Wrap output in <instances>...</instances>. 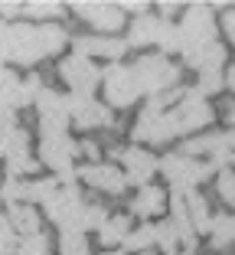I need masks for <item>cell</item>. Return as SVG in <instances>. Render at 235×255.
<instances>
[{"instance_id": "29", "label": "cell", "mask_w": 235, "mask_h": 255, "mask_svg": "<svg viewBox=\"0 0 235 255\" xmlns=\"http://www.w3.org/2000/svg\"><path fill=\"white\" fill-rule=\"evenodd\" d=\"M43 85H46V82L39 79L36 72H33V75H26V79H20V89H16V108H26V105H33Z\"/></svg>"}, {"instance_id": "25", "label": "cell", "mask_w": 235, "mask_h": 255, "mask_svg": "<svg viewBox=\"0 0 235 255\" xmlns=\"http://www.w3.org/2000/svg\"><path fill=\"white\" fill-rule=\"evenodd\" d=\"M157 46H160V56H167V53H183V36H180V26H176V23H170L167 16H163V26H160Z\"/></svg>"}, {"instance_id": "38", "label": "cell", "mask_w": 235, "mask_h": 255, "mask_svg": "<svg viewBox=\"0 0 235 255\" xmlns=\"http://www.w3.org/2000/svg\"><path fill=\"white\" fill-rule=\"evenodd\" d=\"M222 33H226V36L235 43V10H232V7L222 10Z\"/></svg>"}, {"instance_id": "34", "label": "cell", "mask_w": 235, "mask_h": 255, "mask_svg": "<svg viewBox=\"0 0 235 255\" xmlns=\"http://www.w3.org/2000/svg\"><path fill=\"white\" fill-rule=\"evenodd\" d=\"M111 216V213L105 210V206H101V203H88V206H85V219H82V233H98L101 229V223H105V219Z\"/></svg>"}, {"instance_id": "21", "label": "cell", "mask_w": 235, "mask_h": 255, "mask_svg": "<svg viewBox=\"0 0 235 255\" xmlns=\"http://www.w3.org/2000/svg\"><path fill=\"white\" fill-rule=\"evenodd\" d=\"M128 233H131V216L111 213V216L101 223V229H98V242L101 246H121V242L128 239Z\"/></svg>"}, {"instance_id": "13", "label": "cell", "mask_w": 235, "mask_h": 255, "mask_svg": "<svg viewBox=\"0 0 235 255\" xmlns=\"http://www.w3.org/2000/svg\"><path fill=\"white\" fill-rule=\"evenodd\" d=\"M114 157L121 160L124 180L134 183V187H147V183H151V177L157 173V164H160V160L154 157L144 144H131V147H121V150L114 147Z\"/></svg>"}, {"instance_id": "3", "label": "cell", "mask_w": 235, "mask_h": 255, "mask_svg": "<svg viewBox=\"0 0 235 255\" xmlns=\"http://www.w3.org/2000/svg\"><path fill=\"white\" fill-rule=\"evenodd\" d=\"M43 206H46V216L59 226V233H82V219L88 203H85L78 183H59V190Z\"/></svg>"}, {"instance_id": "43", "label": "cell", "mask_w": 235, "mask_h": 255, "mask_svg": "<svg viewBox=\"0 0 235 255\" xmlns=\"http://www.w3.org/2000/svg\"><path fill=\"white\" fill-rule=\"evenodd\" d=\"M226 85L235 92V69H229V72H226Z\"/></svg>"}, {"instance_id": "1", "label": "cell", "mask_w": 235, "mask_h": 255, "mask_svg": "<svg viewBox=\"0 0 235 255\" xmlns=\"http://www.w3.org/2000/svg\"><path fill=\"white\" fill-rule=\"evenodd\" d=\"M69 43V33L62 30L59 23H7V59L10 62H23V66H33V62L46 59V56H56L62 46Z\"/></svg>"}, {"instance_id": "23", "label": "cell", "mask_w": 235, "mask_h": 255, "mask_svg": "<svg viewBox=\"0 0 235 255\" xmlns=\"http://www.w3.org/2000/svg\"><path fill=\"white\" fill-rule=\"evenodd\" d=\"M209 242H213V249H226V246L235 242V216H232V213H219V216H213Z\"/></svg>"}, {"instance_id": "36", "label": "cell", "mask_w": 235, "mask_h": 255, "mask_svg": "<svg viewBox=\"0 0 235 255\" xmlns=\"http://www.w3.org/2000/svg\"><path fill=\"white\" fill-rule=\"evenodd\" d=\"M0 200L7 203H23V180L20 177H7V180L0 183Z\"/></svg>"}, {"instance_id": "9", "label": "cell", "mask_w": 235, "mask_h": 255, "mask_svg": "<svg viewBox=\"0 0 235 255\" xmlns=\"http://www.w3.org/2000/svg\"><path fill=\"white\" fill-rule=\"evenodd\" d=\"M36 118H39V134H66L69 128V98L62 92L43 85L36 95Z\"/></svg>"}, {"instance_id": "5", "label": "cell", "mask_w": 235, "mask_h": 255, "mask_svg": "<svg viewBox=\"0 0 235 255\" xmlns=\"http://www.w3.org/2000/svg\"><path fill=\"white\" fill-rule=\"evenodd\" d=\"M0 157L7 160L10 177H20V180H23V173L39 170L36 157H33V150H30V131L20 128L16 121L7 128H0Z\"/></svg>"}, {"instance_id": "27", "label": "cell", "mask_w": 235, "mask_h": 255, "mask_svg": "<svg viewBox=\"0 0 235 255\" xmlns=\"http://www.w3.org/2000/svg\"><path fill=\"white\" fill-rule=\"evenodd\" d=\"M16 89H20V75L13 69H0V105H10L16 112Z\"/></svg>"}, {"instance_id": "6", "label": "cell", "mask_w": 235, "mask_h": 255, "mask_svg": "<svg viewBox=\"0 0 235 255\" xmlns=\"http://www.w3.org/2000/svg\"><path fill=\"white\" fill-rule=\"evenodd\" d=\"M76 157H78V141L69 134H39V160L59 173V183H76Z\"/></svg>"}, {"instance_id": "17", "label": "cell", "mask_w": 235, "mask_h": 255, "mask_svg": "<svg viewBox=\"0 0 235 255\" xmlns=\"http://www.w3.org/2000/svg\"><path fill=\"white\" fill-rule=\"evenodd\" d=\"M167 203H170L167 190L147 183V187H141L137 196L131 200V213H134L137 219H154V216H160V213H167Z\"/></svg>"}, {"instance_id": "39", "label": "cell", "mask_w": 235, "mask_h": 255, "mask_svg": "<svg viewBox=\"0 0 235 255\" xmlns=\"http://www.w3.org/2000/svg\"><path fill=\"white\" fill-rule=\"evenodd\" d=\"M118 7H121V13H124V10H131V13H137V16L147 13V3H137V0H121Z\"/></svg>"}, {"instance_id": "30", "label": "cell", "mask_w": 235, "mask_h": 255, "mask_svg": "<svg viewBox=\"0 0 235 255\" xmlns=\"http://www.w3.org/2000/svg\"><path fill=\"white\" fill-rule=\"evenodd\" d=\"M59 255H91L85 233H59Z\"/></svg>"}, {"instance_id": "22", "label": "cell", "mask_w": 235, "mask_h": 255, "mask_svg": "<svg viewBox=\"0 0 235 255\" xmlns=\"http://www.w3.org/2000/svg\"><path fill=\"white\" fill-rule=\"evenodd\" d=\"M121 252H128V255H144V252H151L154 246H157V233H154V223H144V226H137V229H131L128 233V239L121 242Z\"/></svg>"}, {"instance_id": "35", "label": "cell", "mask_w": 235, "mask_h": 255, "mask_svg": "<svg viewBox=\"0 0 235 255\" xmlns=\"http://www.w3.org/2000/svg\"><path fill=\"white\" fill-rule=\"evenodd\" d=\"M222 85H226V75L222 72H199L196 92L203 98H209V95H216V92H222Z\"/></svg>"}, {"instance_id": "44", "label": "cell", "mask_w": 235, "mask_h": 255, "mask_svg": "<svg viewBox=\"0 0 235 255\" xmlns=\"http://www.w3.org/2000/svg\"><path fill=\"white\" fill-rule=\"evenodd\" d=\"M226 144H229V150H235V128L226 134Z\"/></svg>"}, {"instance_id": "2", "label": "cell", "mask_w": 235, "mask_h": 255, "mask_svg": "<svg viewBox=\"0 0 235 255\" xmlns=\"http://www.w3.org/2000/svg\"><path fill=\"white\" fill-rule=\"evenodd\" d=\"M131 75H134L137 92L144 98L163 95V92L180 85V66L170 62V56H160V53H144L131 66Z\"/></svg>"}, {"instance_id": "7", "label": "cell", "mask_w": 235, "mask_h": 255, "mask_svg": "<svg viewBox=\"0 0 235 255\" xmlns=\"http://www.w3.org/2000/svg\"><path fill=\"white\" fill-rule=\"evenodd\" d=\"M176 26H180V36H183V49L209 46V43H216V33H219L209 3H193V7H186V13H183V20L176 23Z\"/></svg>"}, {"instance_id": "10", "label": "cell", "mask_w": 235, "mask_h": 255, "mask_svg": "<svg viewBox=\"0 0 235 255\" xmlns=\"http://www.w3.org/2000/svg\"><path fill=\"white\" fill-rule=\"evenodd\" d=\"M59 79L72 89L69 95H91V89L101 85V69H98V62L72 53L66 59H59Z\"/></svg>"}, {"instance_id": "31", "label": "cell", "mask_w": 235, "mask_h": 255, "mask_svg": "<svg viewBox=\"0 0 235 255\" xmlns=\"http://www.w3.org/2000/svg\"><path fill=\"white\" fill-rule=\"evenodd\" d=\"M216 193H219V200L226 206H235V170L232 167H222L216 173Z\"/></svg>"}, {"instance_id": "26", "label": "cell", "mask_w": 235, "mask_h": 255, "mask_svg": "<svg viewBox=\"0 0 235 255\" xmlns=\"http://www.w3.org/2000/svg\"><path fill=\"white\" fill-rule=\"evenodd\" d=\"M13 255H53V242H49V236H46V233L23 236Z\"/></svg>"}, {"instance_id": "12", "label": "cell", "mask_w": 235, "mask_h": 255, "mask_svg": "<svg viewBox=\"0 0 235 255\" xmlns=\"http://www.w3.org/2000/svg\"><path fill=\"white\" fill-rule=\"evenodd\" d=\"M69 98V121L82 131H98L114 128V115L108 105H101L95 95H66Z\"/></svg>"}, {"instance_id": "20", "label": "cell", "mask_w": 235, "mask_h": 255, "mask_svg": "<svg viewBox=\"0 0 235 255\" xmlns=\"http://www.w3.org/2000/svg\"><path fill=\"white\" fill-rule=\"evenodd\" d=\"M183 203H186V216H190V223H193V233H206L209 236V226H213L216 213L209 210L206 196L196 193V190H190V193H183Z\"/></svg>"}, {"instance_id": "18", "label": "cell", "mask_w": 235, "mask_h": 255, "mask_svg": "<svg viewBox=\"0 0 235 255\" xmlns=\"http://www.w3.org/2000/svg\"><path fill=\"white\" fill-rule=\"evenodd\" d=\"M7 219H10L13 233L20 236V239L23 236H33V233H43V216H39V210L30 206V203H10Z\"/></svg>"}, {"instance_id": "40", "label": "cell", "mask_w": 235, "mask_h": 255, "mask_svg": "<svg viewBox=\"0 0 235 255\" xmlns=\"http://www.w3.org/2000/svg\"><path fill=\"white\" fill-rule=\"evenodd\" d=\"M7 62V20H0V69Z\"/></svg>"}, {"instance_id": "4", "label": "cell", "mask_w": 235, "mask_h": 255, "mask_svg": "<svg viewBox=\"0 0 235 255\" xmlns=\"http://www.w3.org/2000/svg\"><path fill=\"white\" fill-rule=\"evenodd\" d=\"M157 170L163 173V180L173 187V193H190L196 190L199 183L213 173V164L209 160H196V157H186V154H167V157L157 164Z\"/></svg>"}, {"instance_id": "14", "label": "cell", "mask_w": 235, "mask_h": 255, "mask_svg": "<svg viewBox=\"0 0 235 255\" xmlns=\"http://www.w3.org/2000/svg\"><path fill=\"white\" fill-rule=\"evenodd\" d=\"M76 177L85 183V187L101 190V193H108V196H121L124 187H128V180H124L121 167H118V164H108V160H98V164H85V167H78Z\"/></svg>"}, {"instance_id": "46", "label": "cell", "mask_w": 235, "mask_h": 255, "mask_svg": "<svg viewBox=\"0 0 235 255\" xmlns=\"http://www.w3.org/2000/svg\"><path fill=\"white\" fill-rule=\"evenodd\" d=\"M176 255H186V252H176Z\"/></svg>"}, {"instance_id": "37", "label": "cell", "mask_w": 235, "mask_h": 255, "mask_svg": "<svg viewBox=\"0 0 235 255\" xmlns=\"http://www.w3.org/2000/svg\"><path fill=\"white\" fill-rule=\"evenodd\" d=\"M78 154H85V157H88V164H98L101 147H98L95 141H78Z\"/></svg>"}, {"instance_id": "11", "label": "cell", "mask_w": 235, "mask_h": 255, "mask_svg": "<svg viewBox=\"0 0 235 255\" xmlns=\"http://www.w3.org/2000/svg\"><path fill=\"white\" fill-rule=\"evenodd\" d=\"M69 10H76L78 20H85L95 33L101 36H118V30L124 26V13L118 3H101V0H78V3H69Z\"/></svg>"}, {"instance_id": "42", "label": "cell", "mask_w": 235, "mask_h": 255, "mask_svg": "<svg viewBox=\"0 0 235 255\" xmlns=\"http://www.w3.org/2000/svg\"><path fill=\"white\" fill-rule=\"evenodd\" d=\"M0 13H3V16H13V13H20V3H0Z\"/></svg>"}, {"instance_id": "16", "label": "cell", "mask_w": 235, "mask_h": 255, "mask_svg": "<svg viewBox=\"0 0 235 255\" xmlns=\"http://www.w3.org/2000/svg\"><path fill=\"white\" fill-rule=\"evenodd\" d=\"M183 59L193 72H222V62H226V46L216 39L209 46H196V49H183Z\"/></svg>"}, {"instance_id": "45", "label": "cell", "mask_w": 235, "mask_h": 255, "mask_svg": "<svg viewBox=\"0 0 235 255\" xmlns=\"http://www.w3.org/2000/svg\"><path fill=\"white\" fill-rule=\"evenodd\" d=\"M101 255H128V252H121V249H108V252H101Z\"/></svg>"}, {"instance_id": "8", "label": "cell", "mask_w": 235, "mask_h": 255, "mask_svg": "<svg viewBox=\"0 0 235 255\" xmlns=\"http://www.w3.org/2000/svg\"><path fill=\"white\" fill-rule=\"evenodd\" d=\"M101 89H105L108 108H118V112L131 108L137 98H141L134 75H131V66H121V62H111V66L101 72Z\"/></svg>"}, {"instance_id": "32", "label": "cell", "mask_w": 235, "mask_h": 255, "mask_svg": "<svg viewBox=\"0 0 235 255\" xmlns=\"http://www.w3.org/2000/svg\"><path fill=\"white\" fill-rule=\"evenodd\" d=\"M154 233H157V246L163 249V252H167V255H176L180 236H176V229L170 226V219H163V223H154Z\"/></svg>"}, {"instance_id": "33", "label": "cell", "mask_w": 235, "mask_h": 255, "mask_svg": "<svg viewBox=\"0 0 235 255\" xmlns=\"http://www.w3.org/2000/svg\"><path fill=\"white\" fill-rule=\"evenodd\" d=\"M16 246H20V236L13 233L7 213H0V255H13Z\"/></svg>"}, {"instance_id": "41", "label": "cell", "mask_w": 235, "mask_h": 255, "mask_svg": "<svg viewBox=\"0 0 235 255\" xmlns=\"http://www.w3.org/2000/svg\"><path fill=\"white\" fill-rule=\"evenodd\" d=\"M219 112H222V118H226L229 125L235 128V102H222V105H219Z\"/></svg>"}, {"instance_id": "24", "label": "cell", "mask_w": 235, "mask_h": 255, "mask_svg": "<svg viewBox=\"0 0 235 255\" xmlns=\"http://www.w3.org/2000/svg\"><path fill=\"white\" fill-rule=\"evenodd\" d=\"M59 190V177H43V180H23V203H46L49 196Z\"/></svg>"}, {"instance_id": "28", "label": "cell", "mask_w": 235, "mask_h": 255, "mask_svg": "<svg viewBox=\"0 0 235 255\" xmlns=\"http://www.w3.org/2000/svg\"><path fill=\"white\" fill-rule=\"evenodd\" d=\"M20 10H23V13H30L33 20H39V23H53L66 7H62V3H56V0H43V3H23Z\"/></svg>"}, {"instance_id": "15", "label": "cell", "mask_w": 235, "mask_h": 255, "mask_svg": "<svg viewBox=\"0 0 235 255\" xmlns=\"http://www.w3.org/2000/svg\"><path fill=\"white\" fill-rule=\"evenodd\" d=\"M72 49L76 56H85V59H111V62H121V56L128 53V43L124 36H72Z\"/></svg>"}, {"instance_id": "19", "label": "cell", "mask_w": 235, "mask_h": 255, "mask_svg": "<svg viewBox=\"0 0 235 255\" xmlns=\"http://www.w3.org/2000/svg\"><path fill=\"white\" fill-rule=\"evenodd\" d=\"M160 26H163V16H154V13L134 16V23L128 26V36H124V43H128V46H157Z\"/></svg>"}]
</instances>
